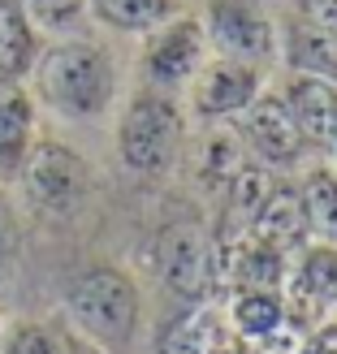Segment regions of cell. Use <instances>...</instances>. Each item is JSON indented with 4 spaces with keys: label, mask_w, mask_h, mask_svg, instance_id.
Returning a JSON list of instances; mask_svg holds the SVG:
<instances>
[{
    "label": "cell",
    "mask_w": 337,
    "mask_h": 354,
    "mask_svg": "<svg viewBox=\"0 0 337 354\" xmlns=\"http://www.w3.org/2000/svg\"><path fill=\"white\" fill-rule=\"evenodd\" d=\"M203 35L208 48H217L221 57L234 61H268L277 52V30L264 17V9L246 5V0H208V17H203Z\"/></svg>",
    "instance_id": "8992f818"
},
{
    "label": "cell",
    "mask_w": 337,
    "mask_h": 354,
    "mask_svg": "<svg viewBox=\"0 0 337 354\" xmlns=\"http://www.w3.org/2000/svg\"><path fill=\"white\" fill-rule=\"evenodd\" d=\"M333 151H337V138H333Z\"/></svg>",
    "instance_id": "484cf974"
},
{
    "label": "cell",
    "mask_w": 337,
    "mask_h": 354,
    "mask_svg": "<svg viewBox=\"0 0 337 354\" xmlns=\"http://www.w3.org/2000/svg\"><path fill=\"white\" fill-rule=\"evenodd\" d=\"M246 234H251L255 242H264V246H273V251H281V255L298 251L303 238H307V212H303L298 190L273 186V194L264 199V207L255 212V221H251Z\"/></svg>",
    "instance_id": "4fadbf2b"
},
{
    "label": "cell",
    "mask_w": 337,
    "mask_h": 354,
    "mask_svg": "<svg viewBox=\"0 0 337 354\" xmlns=\"http://www.w3.org/2000/svg\"><path fill=\"white\" fill-rule=\"evenodd\" d=\"M229 324L238 337H268V333L286 328V303L277 290H234Z\"/></svg>",
    "instance_id": "2e32d148"
},
{
    "label": "cell",
    "mask_w": 337,
    "mask_h": 354,
    "mask_svg": "<svg viewBox=\"0 0 337 354\" xmlns=\"http://www.w3.org/2000/svg\"><path fill=\"white\" fill-rule=\"evenodd\" d=\"M281 57L294 74H311V78H329L337 82V35L307 22V17H298V22L281 35Z\"/></svg>",
    "instance_id": "5bb4252c"
},
{
    "label": "cell",
    "mask_w": 337,
    "mask_h": 354,
    "mask_svg": "<svg viewBox=\"0 0 337 354\" xmlns=\"http://www.w3.org/2000/svg\"><path fill=\"white\" fill-rule=\"evenodd\" d=\"M242 138L264 165H294L311 147L281 95H255L246 104L242 109Z\"/></svg>",
    "instance_id": "ba28073f"
},
{
    "label": "cell",
    "mask_w": 337,
    "mask_h": 354,
    "mask_svg": "<svg viewBox=\"0 0 337 354\" xmlns=\"http://www.w3.org/2000/svg\"><path fill=\"white\" fill-rule=\"evenodd\" d=\"M156 268L177 298L199 303L212 286V246L194 221H173L156 238Z\"/></svg>",
    "instance_id": "52a82bcc"
},
{
    "label": "cell",
    "mask_w": 337,
    "mask_h": 354,
    "mask_svg": "<svg viewBox=\"0 0 337 354\" xmlns=\"http://www.w3.org/2000/svg\"><path fill=\"white\" fill-rule=\"evenodd\" d=\"M208 57V35L199 17H165L161 26L147 30L143 44V69L156 86H182L199 74Z\"/></svg>",
    "instance_id": "5b68a950"
},
{
    "label": "cell",
    "mask_w": 337,
    "mask_h": 354,
    "mask_svg": "<svg viewBox=\"0 0 337 354\" xmlns=\"http://www.w3.org/2000/svg\"><path fill=\"white\" fill-rule=\"evenodd\" d=\"M35 86L61 117H100L113 104V61L95 44H57L35 65Z\"/></svg>",
    "instance_id": "6da1fadb"
},
{
    "label": "cell",
    "mask_w": 337,
    "mask_h": 354,
    "mask_svg": "<svg viewBox=\"0 0 337 354\" xmlns=\"http://www.w3.org/2000/svg\"><path fill=\"white\" fill-rule=\"evenodd\" d=\"M17 9L26 17H35L39 26H48V30H65L82 17L86 0H17Z\"/></svg>",
    "instance_id": "7402d4cb"
},
{
    "label": "cell",
    "mask_w": 337,
    "mask_h": 354,
    "mask_svg": "<svg viewBox=\"0 0 337 354\" xmlns=\"http://www.w3.org/2000/svg\"><path fill=\"white\" fill-rule=\"evenodd\" d=\"M35 65V30L30 17L13 5L0 0V78H17Z\"/></svg>",
    "instance_id": "e0dca14e"
},
{
    "label": "cell",
    "mask_w": 337,
    "mask_h": 354,
    "mask_svg": "<svg viewBox=\"0 0 337 354\" xmlns=\"http://www.w3.org/2000/svg\"><path fill=\"white\" fill-rule=\"evenodd\" d=\"M69 320L100 346H126L138 324V290L117 268H91L82 272L65 294Z\"/></svg>",
    "instance_id": "7a4b0ae2"
},
{
    "label": "cell",
    "mask_w": 337,
    "mask_h": 354,
    "mask_svg": "<svg viewBox=\"0 0 337 354\" xmlns=\"http://www.w3.org/2000/svg\"><path fill=\"white\" fill-rule=\"evenodd\" d=\"M22 190L26 199L35 207L44 212H57V216H65V212H74L86 190H91V173H86L82 156L69 151L65 143H35L26 147L22 156Z\"/></svg>",
    "instance_id": "277c9868"
},
{
    "label": "cell",
    "mask_w": 337,
    "mask_h": 354,
    "mask_svg": "<svg viewBox=\"0 0 337 354\" xmlns=\"http://www.w3.org/2000/svg\"><path fill=\"white\" fill-rule=\"evenodd\" d=\"M30 95L17 86V78H0V169H17L30 147Z\"/></svg>",
    "instance_id": "9a60e30c"
},
{
    "label": "cell",
    "mask_w": 337,
    "mask_h": 354,
    "mask_svg": "<svg viewBox=\"0 0 337 354\" xmlns=\"http://www.w3.org/2000/svg\"><path fill=\"white\" fill-rule=\"evenodd\" d=\"M298 354H337V320L311 324V333H307V342L298 346Z\"/></svg>",
    "instance_id": "cb8c5ba5"
},
{
    "label": "cell",
    "mask_w": 337,
    "mask_h": 354,
    "mask_svg": "<svg viewBox=\"0 0 337 354\" xmlns=\"http://www.w3.org/2000/svg\"><path fill=\"white\" fill-rule=\"evenodd\" d=\"M298 13H303L307 22L337 35V0H298Z\"/></svg>",
    "instance_id": "d4e9b609"
},
{
    "label": "cell",
    "mask_w": 337,
    "mask_h": 354,
    "mask_svg": "<svg viewBox=\"0 0 337 354\" xmlns=\"http://www.w3.org/2000/svg\"><path fill=\"white\" fill-rule=\"evenodd\" d=\"M281 303H286L290 324H320V315L337 303V246L333 242L303 251L290 277V298H281Z\"/></svg>",
    "instance_id": "30bf717a"
},
{
    "label": "cell",
    "mask_w": 337,
    "mask_h": 354,
    "mask_svg": "<svg viewBox=\"0 0 337 354\" xmlns=\"http://www.w3.org/2000/svg\"><path fill=\"white\" fill-rule=\"evenodd\" d=\"M13 259H17V221H13L9 203L0 199V277H9Z\"/></svg>",
    "instance_id": "603a6c76"
},
{
    "label": "cell",
    "mask_w": 337,
    "mask_h": 354,
    "mask_svg": "<svg viewBox=\"0 0 337 354\" xmlns=\"http://www.w3.org/2000/svg\"><path fill=\"white\" fill-rule=\"evenodd\" d=\"M182 147V113L161 91L134 95L117 126V151L134 173H165Z\"/></svg>",
    "instance_id": "3957f363"
},
{
    "label": "cell",
    "mask_w": 337,
    "mask_h": 354,
    "mask_svg": "<svg viewBox=\"0 0 337 354\" xmlns=\"http://www.w3.org/2000/svg\"><path fill=\"white\" fill-rule=\"evenodd\" d=\"M281 100H286V109L298 121V130H303L307 143L333 147V138H337V82L294 74L290 86L281 91Z\"/></svg>",
    "instance_id": "8fae6325"
},
{
    "label": "cell",
    "mask_w": 337,
    "mask_h": 354,
    "mask_svg": "<svg viewBox=\"0 0 337 354\" xmlns=\"http://www.w3.org/2000/svg\"><path fill=\"white\" fill-rule=\"evenodd\" d=\"M156 354H234L221 307L194 303L190 311L177 315V320H169V328L161 333V342H156Z\"/></svg>",
    "instance_id": "7c38bea8"
},
{
    "label": "cell",
    "mask_w": 337,
    "mask_h": 354,
    "mask_svg": "<svg viewBox=\"0 0 337 354\" xmlns=\"http://www.w3.org/2000/svg\"><path fill=\"white\" fill-rule=\"evenodd\" d=\"M242 138L234 130H212L208 143H203V177L208 182H229L238 169H242Z\"/></svg>",
    "instance_id": "ffe728a7"
},
{
    "label": "cell",
    "mask_w": 337,
    "mask_h": 354,
    "mask_svg": "<svg viewBox=\"0 0 337 354\" xmlns=\"http://www.w3.org/2000/svg\"><path fill=\"white\" fill-rule=\"evenodd\" d=\"M91 9L117 30H152L177 13V0H91Z\"/></svg>",
    "instance_id": "d6986e66"
},
{
    "label": "cell",
    "mask_w": 337,
    "mask_h": 354,
    "mask_svg": "<svg viewBox=\"0 0 337 354\" xmlns=\"http://www.w3.org/2000/svg\"><path fill=\"white\" fill-rule=\"evenodd\" d=\"M298 199H303V212H307V234L337 246V169L307 173Z\"/></svg>",
    "instance_id": "ac0fdd59"
},
{
    "label": "cell",
    "mask_w": 337,
    "mask_h": 354,
    "mask_svg": "<svg viewBox=\"0 0 337 354\" xmlns=\"http://www.w3.org/2000/svg\"><path fill=\"white\" fill-rule=\"evenodd\" d=\"M5 354H78V346L69 342V333L52 324H17L9 333Z\"/></svg>",
    "instance_id": "44dd1931"
},
{
    "label": "cell",
    "mask_w": 337,
    "mask_h": 354,
    "mask_svg": "<svg viewBox=\"0 0 337 354\" xmlns=\"http://www.w3.org/2000/svg\"><path fill=\"white\" fill-rule=\"evenodd\" d=\"M259 95V65L217 57L194 74V113L199 117H238Z\"/></svg>",
    "instance_id": "9c48e42d"
}]
</instances>
